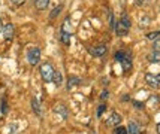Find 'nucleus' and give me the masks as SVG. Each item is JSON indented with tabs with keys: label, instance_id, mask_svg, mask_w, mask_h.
<instances>
[{
	"label": "nucleus",
	"instance_id": "nucleus-1",
	"mask_svg": "<svg viewBox=\"0 0 160 134\" xmlns=\"http://www.w3.org/2000/svg\"><path fill=\"white\" fill-rule=\"evenodd\" d=\"M54 67L49 63H43L41 66V76L45 82H51L52 81V76H54Z\"/></svg>",
	"mask_w": 160,
	"mask_h": 134
},
{
	"label": "nucleus",
	"instance_id": "nucleus-9",
	"mask_svg": "<svg viewBox=\"0 0 160 134\" xmlns=\"http://www.w3.org/2000/svg\"><path fill=\"white\" fill-rule=\"evenodd\" d=\"M120 63H121V66H123V70L129 72L130 69H132V55H127L124 60H121Z\"/></svg>",
	"mask_w": 160,
	"mask_h": 134
},
{
	"label": "nucleus",
	"instance_id": "nucleus-31",
	"mask_svg": "<svg viewBox=\"0 0 160 134\" xmlns=\"http://www.w3.org/2000/svg\"><path fill=\"white\" fill-rule=\"evenodd\" d=\"M0 28H2V22H0Z\"/></svg>",
	"mask_w": 160,
	"mask_h": 134
},
{
	"label": "nucleus",
	"instance_id": "nucleus-7",
	"mask_svg": "<svg viewBox=\"0 0 160 134\" xmlns=\"http://www.w3.org/2000/svg\"><path fill=\"white\" fill-rule=\"evenodd\" d=\"M114 27H115V33H117V36H127L129 28H130V27H127L126 24H123L121 21H118Z\"/></svg>",
	"mask_w": 160,
	"mask_h": 134
},
{
	"label": "nucleus",
	"instance_id": "nucleus-14",
	"mask_svg": "<svg viewBox=\"0 0 160 134\" xmlns=\"http://www.w3.org/2000/svg\"><path fill=\"white\" fill-rule=\"evenodd\" d=\"M32 106H33V110H35L39 116H42V110H41V104H39V101L36 99H33L32 100Z\"/></svg>",
	"mask_w": 160,
	"mask_h": 134
},
{
	"label": "nucleus",
	"instance_id": "nucleus-19",
	"mask_svg": "<svg viewBox=\"0 0 160 134\" xmlns=\"http://www.w3.org/2000/svg\"><path fill=\"white\" fill-rule=\"evenodd\" d=\"M159 36H160V31H151V33L147 35V39H150V40H157Z\"/></svg>",
	"mask_w": 160,
	"mask_h": 134
},
{
	"label": "nucleus",
	"instance_id": "nucleus-15",
	"mask_svg": "<svg viewBox=\"0 0 160 134\" xmlns=\"http://www.w3.org/2000/svg\"><path fill=\"white\" fill-rule=\"evenodd\" d=\"M148 60H150V63H159L160 61V55L157 54V52H151L150 55H148Z\"/></svg>",
	"mask_w": 160,
	"mask_h": 134
},
{
	"label": "nucleus",
	"instance_id": "nucleus-13",
	"mask_svg": "<svg viewBox=\"0 0 160 134\" xmlns=\"http://www.w3.org/2000/svg\"><path fill=\"white\" fill-rule=\"evenodd\" d=\"M79 82H81V79L77 78V76H70L69 81H68V90H70L72 86H77V85H79Z\"/></svg>",
	"mask_w": 160,
	"mask_h": 134
},
{
	"label": "nucleus",
	"instance_id": "nucleus-25",
	"mask_svg": "<svg viewBox=\"0 0 160 134\" xmlns=\"http://www.w3.org/2000/svg\"><path fill=\"white\" fill-rule=\"evenodd\" d=\"M11 2H12V5H15V6H21V5L26 3V0H11Z\"/></svg>",
	"mask_w": 160,
	"mask_h": 134
},
{
	"label": "nucleus",
	"instance_id": "nucleus-3",
	"mask_svg": "<svg viewBox=\"0 0 160 134\" xmlns=\"http://www.w3.org/2000/svg\"><path fill=\"white\" fill-rule=\"evenodd\" d=\"M145 82L150 86H159L160 85V75H153V73H147L145 75Z\"/></svg>",
	"mask_w": 160,
	"mask_h": 134
},
{
	"label": "nucleus",
	"instance_id": "nucleus-21",
	"mask_svg": "<svg viewBox=\"0 0 160 134\" xmlns=\"http://www.w3.org/2000/svg\"><path fill=\"white\" fill-rule=\"evenodd\" d=\"M120 21L123 22V24H126L127 27H130V20H129V15H127V14L121 15V20H120Z\"/></svg>",
	"mask_w": 160,
	"mask_h": 134
},
{
	"label": "nucleus",
	"instance_id": "nucleus-30",
	"mask_svg": "<svg viewBox=\"0 0 160 134\" xmlns=\"http://www.w3.org/2000/svg\"><path fill=\"white\" fill-rule=\"evenodd\" d=\"M157 134H160V124L157 125Z\"/></svg>",
	"mask_w": 160,
	"mask_h": 134
},
{
	"label": "nucleus",
	"instance_id": "nucleus-26",
	"mask_svg": "<svg viewBox=\"0 0 160 134\" xmlns=\"http://www.w3.org/2000/svg\"><path fill=\"white\" fill-rule=\"evenodd\" d=\"M108 97H109V92H108V91H102V95H100V99H102V100H106Z\"/></svg>",
	"mask_w": 160,
	"mask_h": 134
},
{
	"label": "nucleus",
	"instance_id": "nucleus-4",
	"mask_svg": "<svg viewBox=\"0 0 160 134\" xmlns=\"http://www.w3.org/2000/svg\"><path fill=\"white\" fill-rule=\"evenodd\" d=\"M120 122H121V115L114 112V113H111V116L106 119L105 124H106L108 127H117V125H120Z\"/></svg>",
	"mask_w": 160,
	"mask_h": 134
},
{
	"label": "nucleus",
	"instance_id": "nucleus-24",
	"mask_svg": "<svg viewBox=\"0 0 160 134\" xmlns=\"http://www.w3.org/2000/svg\"><path fill=\"white\" fill-rule=\"evenodd\" d=\"M153 51H154V52H157V54L160 55V40H156V42H154Z\"/></svg>",
	"mask_w": 160,
	"mask_h": 134
},
{
	"label": "nucleus",
	"instance_id": "nucleus-18",
	"mask_svg": "<svg viewBox=\"0 0 160 134\" xmlns=\"http://www.w3.org/2000/svg\"><path fill=\"white\" fill-rule=\"evenodd\" d=\"M62 31H64V33H69V35H72V28H70L69 25V18L64 21V24H63V27H62Z\"/></svg>",
	"mask_w": 160,
	"mask_h": 134
},
{
	"label": "nucleus",
	"instance_id": "nucleus-10",
	"mask_svg": "<svg viewBox=\"0 0 160 134\" xmlns=\"http://www.w3.org/2000/svg\"><path fill=\"white\" fill-rule=\"evenodd\" d=\"M49 5V0H36L35 2V6L38 11H45Z\"/></svg>",
	"mask_w": 160,
	"mask_h": 134
},
{
	"label": "nucleus",
	"instance_id": "nucleus-11",
	"mask_svg": "<svg viewBox=\"0 0 160 134\" xmlns=\"http://www.w3.org/2000/svg\"><path fill=\"white\" fill-rule=\"evenodd\" d=\"M127 55H132V54H130V51H118V52H115L114 58H115L117 61H121V60H124Z\"/></svg>",
	"mask_w": 160,
	"mask_h": 134
},
{
	"label": "nucleus",
	"instance_id": "nucleus-12",
	"mask_svg": "<svg viewBox=\"0 0 160 134\" xmlns=\"http://www.w3.org/2000/svg\"><path fill=\"white\" fill-rule=\"evenodd\" d=\"M52 82L57 85V86H60L63 84V75L60 72H54V76H52Z\"/></svg>",
	"mask_w": 160,
	"mask_h": 134
},
{
	"label": "nucleus",
	"instance_id": "nucleus-16",
	"mask_svg": "<svg viewBox=\"0 0 160 134\" xmlns=\"http://www.w3.org/2000/svg\"><path fill=\"white\" fill-rule=\"evenodd\" d=\"M54 110H56L57 113H60V112H62V113H63V118H66V116H68V110L64 109V106H63V104H60V106L57 104V106L54 107Z\"/></svg>",
	"mask_w": 160,
	"mask_h": 134
},
{
	"label": "nucleus",
	"instance_id": "nucleus-8",
	"mask_svg": "<svg viewBox=\"0 0 160 134\" xmlns=\"http://www.w3.org/2000/svg\"><path fill=\"white\" fill-rule=\"evenodd\" d=\"M88 49H90L93 57H102L105 52H106V46H105V45H99L96 48H88Z\"/></svg>",
	"mask_w": 160,
	"mask_h": 134
},
{
	"label": "nucleus",
	"instance_id": "nucleus-20",
	"mask_svg": "<svg viewBox=\"0 0 160 134\" xmlns=\"http://www.w3.org/2000/svg\"><path fill=\"white\" fill-rule=\"evenodd\" d=\"M60 11H62V6L54 7V9H52V12L49 14V18H51V20H54V18L57 16V15H58V12H60Z\"/></svg>",
	"mask_w": 160,
	"mask_h": 134
},
{
	"label": "nucleus",
	"instance_id": "nucleus-5",
	"mask_svg": "<svg viewBox=\"0 0 160 134\" xmlns=\"http://www.w3.org/2000/svg\"><path fill=\"white\" fill-rule=\"evenodd\" d=\"M127 133L129 134H141L142 133V127L136 121H130L129 122V127H127Z\"/></svg>",
	"mask_w": 160,
	"mask_h": 134
},
{
	"label": "nucleus",
	"instance_id": "nucleus-17",
	"mask_svg": "<svg viewBox=\"0 0 160 134\" xmlns=\"http://www.w3.org/2000/svg\"><path fill=\"white\" fill-rule=\"evenodd\" d=\"M60 39H62V42L64 43V45H69V42H70V35H69V33H64V31H62Z\"/></svg>",
	"mask_w": 160,
	"mask_h": 134
},
{
	"label": "nucleus",
	"instance_id": "nucleus-29",
	"mask_svg": "<svg viewBox=\"0 0 160 134\" xmlns=\"http://www.w3.org/2000/svg\"><path fill=\"white\" fill-rule=\"evenodd\" d=\"M142 3H144V0H136V5H139V6H141Z\"/></svg>",
	"mask_w": 160,
	"mask_h": 134
},
{
	"label": "nucleus",
	"instance_id": "nucleus-23",
	"mask_svg": "<svg viewBox=\"0 0 160 134\" xmlns=\"http://www.w3.org/2000/svg\"><path fill=\"white\" fill-rule=\"evenodd\" d=\"M114 134H129V133H127V128L117 127V128H115V131H114Z\"/></svg>",
	"mask_w": 160,
	"mask_h": 134
},
{
	"label": "nucleus",
	"instance_id": "nucleus-2",
	"mask_svg": "<svg viewBox=\"0 0 160 134\" xmlns=\"http://www.w3.org/2000/svg\"><path fill=\"white\" fill-rule=\"evenodd\" d=\"M27 60L30 66H36V64L39 63V60H41V49L39 48H30L27 51Z\"/></svg>",
	"mask_w": 160,
	"mask_h": 134
},
{
	"label": "nucleus",
	"instance_id": "nucleus-6",
	"mask_svg": "<svg viewBox=\"0 0 160 134\" xmlns=\"http://www.w3.org/2000/svg\"><path fill=\"white\" fill-rule=\"evenodd\" d=\"M14 33H15V28L12 24H6L3 27V36H5V39H6L8 42L14 39Z\"/></svg>",
	"mask_w": 160,
	"mask_h": 134
},
{
	"label": "nucleus",
	"instance_id": "nucleus-28",
	"mask_svg": "<svg viewBox=\"0 0 160 134\" xmlns=\"http://www.w3.org/2000/svg\"><path fill=\"white\" fill-rule=\"evenodd\" d=\"M132 103L136 106V109H142V107H144V104H142V103H139V101H132Z\"/></svg>",
	"mask_w": 160,
	"mask_h": 134
},
{
	"label": "nucleus",
	"instance_id": "nucleus-22",
	"mask_svg": "<svg viewBox=\"0 0 160 134\" xmlns=\"http://www.w3.org/2000/svg\"><path fill=\"white\" fill-rule=\"evenodd\" d=\"M2 113H3V115L8 113V103H6V99H5V97L2 100Z\"/></svg>",
	"mask_w": 160,
	"mask_h": 134
},
{
	"label": "nucleus",
	"instance_id": "nucleus-27",
	"mask_svg": "<svg viewBox=\"0 0 160 134\" xmlns=\"http://www.w3.org/2000/svg\"><path fill=\"white\" fill-rule=\"evenodd\" d=\"M103 110H105V104H100V106H99V110H98V116H100V115L103 113Z\"/></svg>",
	"mask_w": 160,
	"mask_h": 134
}]
</instances>
